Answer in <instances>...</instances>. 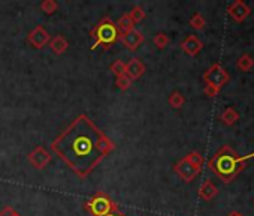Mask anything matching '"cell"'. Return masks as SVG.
Instances as JSON below:
<instances>
[{
	"label": "cell",
	"mask_w": 254,
	"mask_h": 216,
	"mask_svg": "<svg viewBox=\"0 0 254 216\" xmlns=\"http://www.w3.org/2000/svg\"><path fill=\"white\" fill-rule=\"evenodd\" d=\"M51 149L79 179H85L115 149V144L90 117L79 114L51 143Z\"/></svg>",
	"instance_id": "obj_1"
},
{
	"label": "cell",
	"mask_w": 254,
	"mask_h": 216,
	"mask_svg": "<svg viewBox=\"0 0 254 216\" xmlns=\"http://www.w3.org/2000/svg\"><path fill=\"white\" fill-rule=\"evenodd\" d=\"M254 158V153H250L247 156H239L235 150H232L229 146H223L218 149V152L208 161V167L211 171L220 177L223 182L230 183L238 177V174L245 168V162L248 159Z\"/></svg>",
	"instance_id": "obj_2"
},
{
	"label": "cell",
	"mask_w": 254,
	"mask_h": 216,
	"mask_svg": "<svg viewBox=\"0 0 254 216\" xmlns=\"http://www.w3.org/2000/svg\"><path fill=\"white\" fill-rule=\"evenodd\" d=\"M90 35L94 39L93 50L97 48V47L108 48V47L114 45L120 39V33H118V29H117L115 23L108 17L102 18L96 24V27L90 32Z\"/></svg>",
	"instance_id": "obj_3"
},
{
	"label": "cell",
	"mask_w": 254,
	"mask_h": 216,
	"mask_svg": "<svg viewBox=\"0 0 254 216\" xmlns=\"http://www.w3.org/2000/svg\"><path fill=\"white\" fill-rule=\"evenodd\" d=\"M84 207L91 216H105L111 212L118 210V206L103 192H96L93 197H90L85 201Z\"/></svg>",
	"instance_id": "obj_4"
},
{
	"label": "cell",
	"mask_w": 254,
	"mask_h": 216,
	"mask_svg": "<svg viewBox=\"0 0 254 216\" xmlns=\"http://www.w3.org/2000/svg\"><path fill=\"white\" fill-rule=\"evenodd\" d=\"M230 80L229 72L220 65V63H214L211 68L206 69V72L203 74V81L205 86L214 87L217 90H221L224 84H227Z\"/></svg>",
	"instance_id": "obj_5"
},
{
	"label": "cell",
	"mask_w": 254,
	"mask_h": 216,
	"mask_svg": "<svg viewBox=\"0 0 254 216\" xmlns=\"http://www.w3.org/2000/svg\"><path fill=\"white\" fill-rule=\"evenodd\" d=\"M174 171H175L177 176H178L183 182H186V183L193 182V180L199 176V173H200V170H197L196 167H193L186 158L180 159V161L174 165Z\"/></svg>",
	"instance_id": "obj_6"
},
{
	"label": "cell",
	"mask_w": 254,
	"mask_h": 216,
	"mask_svg": "<svg viewBox=\"0 0 254 216\" xmlns=\"http://www.w3.org/2000/svg\"><path fill=\"white\" fill-rule=\"evenodd\" d=\"M27 159H29V162H30L35 168L44 170V168L51 162V155H50V152H48L44 146H38V147H35V149L29 153Z\"/></svg>",
	"instance_id": "obj_7"
},
{
	"label": "cell",
	"mask_w": 254,
	"mask_h": 216,
	"mask_svg": "<svg viewBox=\"0 0 254 216\" xmlns=\"http://www.w3.org/2000/svg\"><path fill=\"white\" fill-rule=\"evenodd\" d=\"M227 14L229 17L236 21V23H242L244 20H247L251 14V8L244 3L242 0H235V2H232L229 6H227Z\"/></svg>",
	"instance_id": "obj_8"
},
{
	"label": "cell",
	"mask_w": 254,
	"mask_h": 216,
	"mask_svg": "<svg viewBox=\"0 0 254 216\" xmlns=\"http://www.w3.org/2000/svg\"><path fill=\"white\" fill-rule=\"evenodd\" d=\"M27 39H29V42H30L35 48L41 50V48H44L47 44H50L51 36H50V33L45 30V27L36 26V27L27 35Z\"/></svg>",
	"instance_id": "obj_9"
},
{
	"label": "cell",
	"mask_w": 254,
	"mask_h": 216,
	"mask_svg": "<svg viewBox=\"0 0 254 216\" xmlns=\"http://www.w3.org/2000/svg\"><path fill=\"white\" fill-rule=\"evenodd\" d=\"M120 41H121L127 48H129L130 51H135V50H138V47L144 42V35H142V32L133 29V30H130V32H127V33L120 35Z\"/></svg>",
	"instance_id": "obj_10"
},
{
	"label": "cell",
	"mask_w": 254,
	"mask_h": 216,
	"mask_svg": "<svg viewBox=\"0 0 254 216\" xmlns=\"http://www.w3.org/2000/svg\"><path fill=\"white\" fill-rule=\"evenodd\" d=\"M181 48H183V51H184L187 56L194 57V56H197V54L202 51L203 42H202L196 35H189V36L181 42Z\"/></svg>",
	"instance_id": "obj_11"
},
{
	"label": "cell",
	"mask_w": 254,
	"mask_h": 216,
	"mask_svg": "<svg viewBox=\"0 0 254 216\" xmlns=\"http://www.w3.org/2000/svg\"><path fill=\"white\" fill-rule=\"evenodd\" d=\"M145 69H147L145 65L141 62V59H136V57L130 59L129 62L126 63V75L129 77L132 81L141 78L145 74Z\"/></svg>",
	"instance_id": "obj_12"
},
{
	"label": "cell",
	"mask_w": 254,
	"mask_h": 216,
	"mask_svg": "<svg viewBox=\"0 0 254 216\" xmlns=\"http://www.w3.org/2000/svg\"><path fill=\"white\" fill-rule=\"evenodd\" d=\"M197 194H199V197H200L203 201H211V200H214V198L218 195V188L215 186V183H214V182H211V180H205V182L200 185V188H199Z\"/></svg>",
	"instance_id": "obj_13"
},
{
	"label": "cell",
	"mask_w": 254,
	"mask_h": 216,
	"mask_svg": "<svg viewBox=\"0 0 254 216\" xmlns=\"http://www.w3.org/2000/svg\"><path fill=\"white\" fill-rule=\"evenodd\" d=\"M50 48H51V51H53L54 54L62 56V54H64V53L67 51L69 42H67V39H66L63 35H57V36L51 38V41H50Z\"/></svg>",
	"instance_id": "obj_14"
},
{
	"label": "cell",
	"mask_w": 254,
	"mask_h": 216,
	"mask_svg": "<svg viewBox=\"0 0 254 216\" xmlns=\"http://www.w3.org/2000/svg\"><path fill=\"white\" fill-rule=\"evenodd\" d=\"M220 120H221L224 125H227V126H233V125L239 120V113L236 111V108H235V107H227L226 110L221 113Z\"/></svg>",
	"instance_id": "obj_15"
},
{
	"label": "cell",
	"mask_w": 254,
	"mask_h": 216,
	"mask_svg": "<svg viewBox=\"0 0 254 216\" xmlns=\"http://www.w3.org/2000/svg\"><path fill=\"white\" fill-rule=\"evenodd\" d=\"M115 26H117V29H118V33H120V35L127 33V32H130V30H133V29H135L133 21L129 18V15H127V14L121 15V17L118 18V21L115 23Z\"/></svg>",
	"instance_id": "obj_16"
},
{
	"label": "cell",
	"mask_w": 254,
	"mask_h": 216,
	"mask_svg": "<svg viewBox=\"0 0 254 216\" xmlns=\"http://www.w3.org/2000/svg\"><path fill=\"white\" fill-rule=\"evenodd\" d=\"M168 102L172 108H175V110H180V108L186 104V96L180 92V90H174L169 98H168Z\"/></svg>",
	"instance_id": "obj_17"
},
{
	"label": "cell",
	"mask_w": 254,
	"mask_h": 216,
	"mask_svg": "<svg viewBox=\"0 0 254 216\" xmlns=\"http://www.w3.org/2000/svg\"><path fill=\"white\" fill-rule=\"evenodd\" d=\"M236 68L242 72H248L254 68V59L250 54H242L238 60H236Z\"/></svg>",
	"instance_id": "obj_18"
},
{
	"label": "cell",
	"mask_w": 254,
	"mask_h": 216,
	"mask_svg": "<svg viewBox=\"0 0 254 216\" xmlns=\"http://www.w3.org/2000/svg\"><path fill=\"white\" fill-rule=\"evenodd\" d=\"M193 167H196L197 170H200L202 171V167H203V164H205V158H203V155L202 153H199V152H190L187 156H184Z\"/></svg>",
	"instance_id": "obj_19"
},
{
	"label": "cell",
	"mask_w": 254,
	"mask_h": 216,
	"mask_svg": "<svg viewBox=\"0 0 254 216\" xmlns=\"http://www.w3.org/2000/svg\"><path fill=\"white\" fill-rule=\"evenodd\" d=\"M189 24H190V27L194 29V30H203L205 26H206V20H205V17H203L202 14L196 12V14L190 18Z\"/></svg>",
	"instance_id": "obj_20"
},
{
	"label": "cell",
	"mask_w": 254,
	"mask_h": 216,
	"mask_svg": "<svg viewBox=\"0 0 254 216\" xmlns=\"http://www.w3.org/2000/svg\"><path fill=\"white\" fill-rule=\"evenodd\" d=\"M169 42H171L169 36H168L166 33H163V32L154 35V38H153V44H154L159 50H165V48L169 45Z\"/></svg>",
	"instance_id": "obj_21"
},
{
	"label": "cell",
	"mask_w": 254,
	"mask_h": 216,
	"mask_svg": "<svg viewBox=\"0 0 254 216\" xmlns=\"http://www.w3.org/2000/svg\"><path fill=\"white\" fill-rule=\"evenodd\" d=\"M127 15H129V18L133 21V24H136V23H141L145 17H147V14H145V11L141 8V6H135L129 14H127Z\"/></svg>",
	"instance_id": "obj_22"
},
{
	"label": "cell",
	"mask_w": 254,
	"mask_h": 216,
	"mask_svg": "<svg viewBox=\"0 0 254 216\" xmlns=\"http://www.w3.org/2000/svg\"><path fill=\"white\" fill-rule=\"evenodd\" d=\"M41 9L45 14L51 15V14H54L59 9V3L56 2V0H44V2L41 3Z\"/></svg>",
	"instance_id": "obj_23"
},
{
	"label": "cell",
	"mask_w": 254,
	"mask_h": 216,
	"mask_svg": "<svg viewBox=\"0 0 254 216\" xmlns=\"http://www.w3.org/2000/svg\"><path fill=\"white\" fill-rule=\"evenodd\" d=\"M111 72L115 75V77H121V75H124L126 74V63L123 62V60H115L112 65H111Z\"/></svg>",
	"instance_id": "obj_24"
},
{
	"label": "cell",
	"mask_w": 254,
	"mask_h": 216,
	"mask_svg": "<svg viewBox=\"0 0 254 216\" xmlns=\"http://www.w3.org/2000/svg\"><path fill=\"white\" fill-rule=\"evenodd\" d=\"M115 84H117V87H118L120 90L124 92V90H127V89H129V87L132 86V80L124 74V75H121V77H117Z\"/></svg>",
	"instance_id": "obj_25"
},
{
	"label": "cell",
	"mask_w": 254,
	"mask_h": 216,
	"mask_svg": "<svg viewBox=\"0 0 254 216\" xmlns=\"http://www.w3.org/2000/svg\"><path fill=\"white\" fill-rule=\"evenodd\" d=\"M0 216H23V215L20 212H17L14 207L6 206V207H3L2 210H0Z\"/></svg>",
	"instance_id": "obj_26"
},
{
	"label": "cell",
	"mask_w": 254,
	"mask_h": 216,
	"mask_svg": "<svg viewBox=\"0 0 254 216\" xmlns=\"http://www.w3.org/2000/svg\"><path fill=\"white\" fill-rule=\"evenodd\" d=\"M218 93H220V90H217V89H214V87H209V86H205V95H206L208 98H215Z\"/></svg>",
	"instance_id": "obj_27"
},
{
	"label": "cell",
	"mask_w": 254,
	"mask_h": 216,
	"mask_svg": "<svg viewBox=\"0 0 254 216\" xmlns=\"http://www.w3.org/2000/svg\"><path fill=\"white\" fill-rule=\"evenodd\" d=\"M105 216H127L126 213H123L120 209L118 210H115V212H111V213H108V215H105Z\"/></svg>",
	"instance_id": "obj_28"
},
{
	"label": "cell",
	"mask_w": 254,
	"mask_h": 216,
	"mask_svg": "<svg viewBox=\"0 0 254 216\" xmlns=\"http://www.w3.org/2000/svg\"><path fill=\"white\" fill-rule=\"evenodd\" d=\"M227 216H242V215H241L239 212H232V213H229Z\"/></svg>",
	"instance_id": "obj_29"
}]
</instances>
